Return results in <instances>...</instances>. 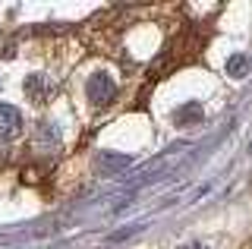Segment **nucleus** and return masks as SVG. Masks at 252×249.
<instances>
[{"instance_id":"obj_3","label":"nucleus","mask_w":252,"mask_h":249,"mask_svg":"<svg viewBox=\"0 0 252 249\" xmlns=\"http://www.w3.org/2000/svg\"><path fill=\"white\" fill-rule=\"evenodd\" d=\"M57 142H60L57 126H51V123H38V139H35V145H41V149H57Z\"/></svg>"},{"instance_id":"obj_2","label":"nucleus","mask_w":252,"mask_h":249,"mask_svg":"<svg viewBox=\"0 0 252 249\" xmlns=\"http://www.w3.org/2000/svg\"><path fill=\"white\" fill-rule=\"evenodd\" d=\"M22 129V114L13 104H0V139H10Z\"/></svg>"},{"instance_id":"obj_4","label":"nucleus","mask_w":252,"mask_h":249,"mask_svg":"<svg viewBox=\"0 0 252 249\" xmlns=\"http://www.w3.org/2000/svg\"><path fill=\"white\" fill-rule=\"evenodd\" d=\"M26 92L35 101H44L47 95H51V85L44 82V76H29V79H26Z\"/></svg>"},{"instance_id":"obj_5","label":"nucleus","mask_w":252,"mask_h":249,"mask_svg":"<svg viewBox=\"0 0 252 249\" xmlns=\"http://www.w3.org/2000/svg\"><path fill=\"white\" fill-rule=\"evenodd\" d=\"M227 69H230V76H246V57H230L227 60Z\"/></svg>"},{"instance_id":"obj_1","label":"nucleus","mask_w":252,"mask_h":249,"mask_svg":"<svg viewBox=\"0 0 252 249\" xmlns=\"http://www.w3.org/2000/svg\"><path fill=\"white\" fill-rule=\"evenodd\" d=\"M85 95H89V101H92L94 107H104V104H110V101H114L117 85L110 82L107 73H94L92 79H89V85H85Z\"/></svg>"},{"instance_id":"obj_6","label":"nucleus","mask_w":252,"mask_h":249,"mask_svg":"<svg viewBox=\"0 0 252 249\" xmlns=\"http://www.w3.org/2000/svg\"><path fill=\"white\" fill-rule=\"evenodd\" d=\"M192 249H205V246H199V243H192Z\"/></svg>"}]
</instances>
